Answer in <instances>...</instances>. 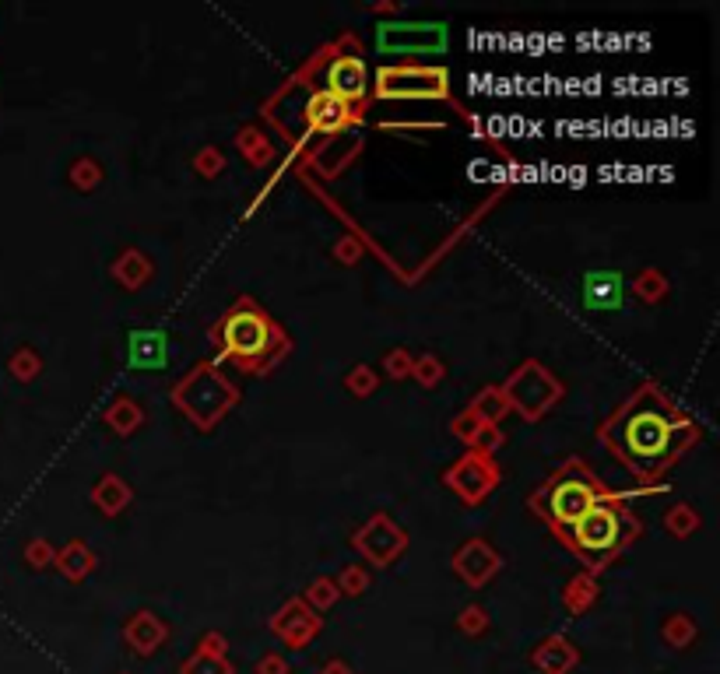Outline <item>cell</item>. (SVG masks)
<instances>
[{
    "label": "cell",
    "instance_id": "obj_3",
    "mask_svg": "<svg viewBox=\"0 0 720 674\" xmlns=\"http://www.w3.org/2000/svg\"><path fill=\"white\" fill-rule=\"evenodd\" d=\"M598 499H601V492H598V485H594V478L584 471V467L573 464V467H566L559 478L548 481V488L541 492L538 502H541V513H545L559 531H566V527L576 524V520L584 517Z\"/></svg>",
    "mask_w": 720,
    "mask_h": 674
},
{
    "label": "cell",
    "instance_id": "obj_1",
    "mask_svg": "<svg viewBox=\"0 0 720 674\" xmlns=\"http://www.w3.org/2000/svg\"><path fill=\"white\" fill-rule=\"evenodd\" d=\"M692 436V422L678 415L675 404L664 401L657 390H640L612 422L605 425V439L633 471L657 474L682 453Z\"/></svg>",
    "mask_w": 720,
    "mask_h": 674
},
{
    "label": "cell",
    "instance_id": "obj_6",
    "mask_svg": "<svg viewBox=\"0 0 720 674\" xmlns=\"http://www.w3.org/2000/svg\"><path fill=\"white\" fill-rule=\"evenodd\" d=\"M327 95L338 102H359L366 95V64L359 57H338L327 67Z\"/></svg>",
    "mask_w": 720,
    "mask_h": 674
},
{
    "label": "cell",
    "instance_id": "obj_5",
    "mask_svg": "<svg viewBox=\"0 0 720 674\" xmlns=\"http://www.w3.org/2000/svg\"><path fill=\"white\" fill-rule=\"evenodd\" d=\"M376 92H380V99H440V95H447V74L422 71V67H415V71L394 67V71H380Z\"/></svg>",
    "mask_w": 720,
    "mask_h": 674
},
{
    "label": "cell",
    "instance_id": "obj_4",
    "mask_svg": "<svg viewBox=\"0 0 720 674\" xmlns=\"http://www.w3.org/2000/svg\"><path fill=\"white\" fill-rule=\"evenodd\" d=\"M222 345L229 348V352L236 355L239 362L253 366V362L264 359L267 348H271V327H267V320L257 313V309L239 306L236 313L225 316V323H222Z\"/></svg>",
    "mask_w": 720,
    "mask_h": 674
},
{
    "label": "cell",
    "instance_id": "obj_8",
    "mask_svg": "<svg viewBox=\"0 0 720 674\" xmlns=\"http://www.w3.org/2000/svg\"><path fill=\"white\" fill-rule=\"evenodd\" d=\"M584 299L591 309H615L622 299V278L619 274H591L584 281Z\"/></svg>",
    "mask_w": 720,
    "mask_h": 674
},
{
    "label": "cell",
    "instance_id": "obj_2",
    "mask_svg": "<svg viewBox=\"0 0 720 674\" xmlns=\"http://www.w3.org/2000/svg\"><path fill=\"white\" fill-rule=\"evenodd\" d=\"M633 534H636L633 517L622 510L619 502L598 499L584 517L562 531V538L569 541V548H573L587 566H605Z\"/></svg>",
    "mask_w": 720,
    "mask_h": 674
},
{
    "label": "cell",
    "instance_id": "obj_7",
    "mask_svg": "<svg viewBox=\"0 0 720 674\" xmlns=\"http://www.w3.org/2000/svg\"><path fill=\"white\" fill-rule=\"evenodd\" d=\"M306 116H310V123L320 130V134H334V130H341L348 123V106L334 99V95L317 92V95H310V102H306Z\"/></svg>",
    "mask_w": 720,
    "mask_h": 674
}]
</instances>
